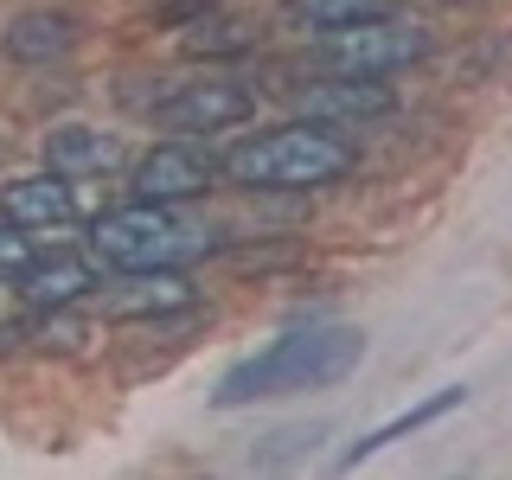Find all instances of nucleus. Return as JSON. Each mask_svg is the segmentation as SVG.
<instances>
[{"instance_id": "f257e3e1", "label": "nucleus", "mask_w": 512, "mask_h": 480, "mask_svg": "<svg viewBox=\"0 0 512 480\" xmlns=\"http://www.w3.org/2000/svg\"><path fill=\"white\" fill-rule=\"evenodd\" d=\"M359 359H365V340L352 327L282 333V340H269L256 359L231 365V372L218 378V410L263 404V397H295V391H327V384H340Z\"/></svg>"}, {"instance_id": "f03ea898", "label": "nucleus", "mask_w": 512, "mask_h": 480, "mask_svg": "<svg viewBox=\"0 0 512 480\" xmlns=\"http://www.w3.org/2000/svg\"><path fill=\"white\" fill-rule=\"evenodd\" d=\"M224 173L250 192H314L352 173V141L327 122H282L224 154Z\"/></svg>"}, {"instance_id": "7ed1b4c3", "label": "nucleus", "mask_w": 512, "mask_h": 480, "mask_svg": "<svg viewBox=\"0 0 512 480\" xmlns=\"http://www.w3.org/2000/svg\"><path fill=\"white\" fill-rule=\"evenodd\" d=\"M90 250H96V263L122 269V276L128 269H180L192 256V231L167 205L135 199V205H116V212H103L90 224Z\"/></svg>"}, {"instance_id": "20e7f679", "label": "nucleus", "mask_w": 512, "mask_h": 480, "mask_svg": "<svg viewBox=\"0 0 512 480\" xmlns=\"http://www.w3.org/2000/svg\"><path fill=\"white\" fill-rule=\"evenodd\" d=\"M429 26L410 20V13H372L359 26H340L320 39V64L333 77H391V71H410V64L429 58Z\"/></svg>"}, {"instance_id": "39448f33", "label": "nucleus", "mask_w": 512, "mask_h": 480, "mask_svg": "<svg viewBox=\"0 0 512 480\" xmlns=\"http://www.w3.org/2000/svg\"><path fill=\"white\" fill-rule=\"evenodd\" d=\"M148 116L173 135H224V128L256 116V90L244 77H199V84H167L148 103Z\"/></svg>"}, {"instance_id": "423d86ee", "label": "nucleus", "mask_w": 512, "mask_h": 480, "mask_svg": "<svg viewBox=\"0 0 512 480\" xmlns=\"http://www.w3.org/2000/svg\"><path fill=\"white\" fill-rule=\"evenodd\" d=\"M128 186H135V199L180 205V199H199V192L212 186V160L192 154L186 141H167V148H154V154H141V160H135Z\"/></svg>"}, {"instance_id": "0eeeda50", "label": "nucleus", "mask_w": 512, "mask_h": 480, "mask_svg": "<svg viewBox=\"0 0 512 480\" xmlns=\"http://www.w3.org/2000/svg\"><path fill=\"white\" fill-rule=\"evenodd\" d=\"M0 218L20 224V231H64L77 218V192H71V173H26V180H7L0 186Z\"/></svg>"}, {"instance_id": "6e6552de", "label": "nucleus", "mask_w": 512, "mask_h": 480, "mask_svg": "<svg viewBox=\"0 0 512 480\" xmlns=\"http://www.w3.org/2000/svg\"><path fill=\"white\" fill-rule=\"evenodd\" d=\"M295 109L327 128H359L391 116V90H384V77H340V84H308L295 96Z\"/></svg>"}, {"instance_id": "1a4fd4ad", "label": "nucleus", "mask_w": 512, "mask_h": 480, "mask_svg": "<svg viewBox=\"0 0 512 480\" xmlns=\"http://www.w3.org/2000/svg\"><path fill=\"white\" fill-rule=\"evenodd\" d=\"M96 288V269L84 263V256H32V263L20 269V295L26 308H71L77 295H90Z\"/></svg>"}, {"instance_id": "9d476101", "label": "nucleus", "mask_w": 512, "mask_h": 480, "mask_svg": "<svg viewBox=\"0 0 512 480\" xmlns=\"http://www.w3.org/2000/svg\"><path fill=\"white\" fill-rule=\"evenodd\" d=\"M0 45H7L13 64H52V58H64L77 45V20L71 13H20Z\"/></svg>"}, {"instance_id": "9b49d317", "label": "nucleus", "mask_w": 512, "mask_h": 480, "mask_svg": "<svg viewBox=\"0 0 512 480\" xmlns=\"http://www.w3.org/2000/svg\"><path fill=\"white\" fill-rule=\"evenodd\" d=\"M109 308L116 314H173V308H192V282L180 269H128V282H116Z\"/></svg>"}, {"instance_id": "f8f14e48", "label": "nucleus", "mask_w": 512, "mask_h": 480, "mask_svg": "<svg viewBox=\"0 0 512 480\" xmlns=\"http://www.w3.org/2000/svg\"><path fill=\"white\" fill-rule=\"evenodd\" d=\"M45 160H52L58 173H109L122 167V141L103 135V128H52L45 135Z\"/></svg>"}, {"instance_id": "ddd939ff", "label": "nucleus", "mask_w": 512, "mask_h": 480, "mask_svg": "<svg viewBox=\"0 0 512 480\" xmlns=\"http://www.w3.org/2000/svg\"><path fill=\"white\" fill-rule=\"evenodd\" d=\"M372 13H391V0H288L282 7V20L288 26H301V32H340V26H359V20H372Z\"/></svg>"}, {"instance_id": "4468645a", "label": "nucleus", "mask_w": 512, "mask_h": 480, "mask_svg": "<svg viewBox=\"0 0 512 480\" xmlns=\"http://www.w3.org/2000/svg\"><path fill=\"white\" fill-rule=\"evenodd\" d=\"M461 404V391H442V397H429V404L423 410H404V416H391V423H384V429H372V436H365L359 448H352V455L346 461H359V455H372V448H384V442H397V436H410V429H423V423H436V416L442 410H455Z\"/></svg>"}, {"instance_id": "2eb2a0df", "label": "nucleus", "mask_w": 512, "mask_h": 480, "mask_svg": "<svg viewBox=\"0 0 512 480\" xmlns=\"http://www.w3.org/2000/svg\"><path fill=\"white\" fill-rule=\"evenodd\" d=\"M32 263V244L20 237V224L0 218V276H20V269Z\"/></svg>"}, {"instance_id": "dca6fc26", "label": "nucleus", "mask_w": 512, "mask_h": 480, "mask_svg": "<svg viewBox=\"0 0 512 480\" xmlns=\"http://www.w3.org/2000/svg\"><path fill=\"white\" fill-rule=\"evenodd\" d=\"M429 7H474V0H429Z\"/></svg>"}]
</instances>
